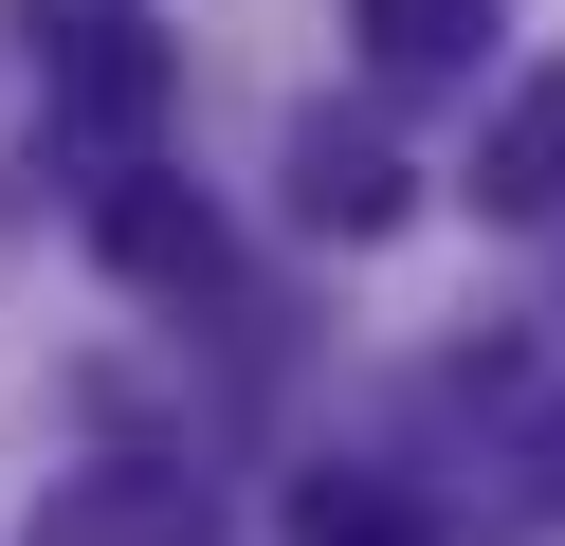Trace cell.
I'll use <instances>...</instances> for the list:
<instances>
[{
	"label": "cell",
	"instance_id": "ba28073f",
	"mask_svg": "<svg viewBox=\"0 0 565 546\" xmlns=\"http://www.w3.org/2000/svg\"><path fill=\"white\" fill-rule=\"evenodd\" d=\"M529 492H547V510H565V419H547V437H529Z\"/></svg>",
	"mask_w": 565,
	"mask_h": 546
},
{
	"label": "cell",
	"instance_id": "3957f363",
	"mask_svg": "<svg viewBox=\"0 0 565 546\" xmlns=\"http://www.w3.org/2000/svg\"><path fill=\"white\" fill-rule=\"evenodd\" d=\"M220 510H201V473H164V456H110V473H74L55 492V528L38 546H201Z\"/></svg>",
	"mask_w": 565,
	"mask_h": 546
},
{
	"label": "cell",
	"instance_id": "5b68a950",
	"mask_svg": "<svg viewBox=\"0 0 565 546\" xmlns=\"http://www.w3.org/2000/svg\"><path fill=\"white\" fill-rule=\"evenodd\" d=\"M292 218H310V237H383V218H402V164L310 109V128H292Z\"/></svg>",
	"mask_w": 565,
	"mask_h": 546
},
{
	"label": "cell",
	"instance_id": "277c9868",
	"mask_svg": "<svg viewBox=\"0 0 565 546\" xmlns=\"http://www.w3.org/2000/svg\"><path fill=\"white\" fill-rule=\"evenodd\" d=\"M92 237H110V274H147V291H201V274H220V218H201V182H147V164L92 201Z\"/></svg>",
	"mask_w": 565,
	"mask_h": 546
},
{
	"label": "cell",
	"instance_id": "52a82bcc",
	"mask_svg": "<svg viewBox=\"0 0 565 546\" xmlns=\"http://www.w3.org/2000/svg\"><path fill=\"white\" fill-rule=\"evenodd\" d=\"M292 546H438V528H419L383 473H310V492H292Z\"/></svg>",
	"mask_w": 565,
	"mask_h": 546
},
{
	"label": "cell",
	"instance_id": "6da1fadb",
	"mask_svg": "<svg viewBox=\"0 0 565 546\" xmlns=\"http://www.w3.org/2000/svg\"><path fill=\"white\" fill-rule=\"evenodd\" d=\"M19 36H38V92L74 109V128H147V109H164L147 0H19Z\"/></svg>",
	"mask_w": 565,
	"mask_h": 546
},
{
	"label": "cell",
	"instance_id": "8992f818",
	"mask_svg": "<svg viewBox=\"0 0 565 546\" xmlns=\"http://www.w3.org/2000/svg\"><path fill=\"white\" fill-rule=\"evenodd\" d=\"M492 19H511V0H347V36H365L383 73H456V55H492Z\"/></svg>",
	"mask_w": 565,
	"mask_h": 546
},
{
	"label": "cell",
	"instance_id": "7a4b0ae2",
	"mask_svg": "<svg viewBox=\"0 0 565 546\" xmlns=\"http://www.w3.org/2000/svg\"><path fill=\"white\" fill-rule=\"evenodd\" d=\"M475 218H565V55H529L511 109L475 128Z\"/></svg>",
	"mask_w": 565,
	"mask_h": 546
}]
</instances>
